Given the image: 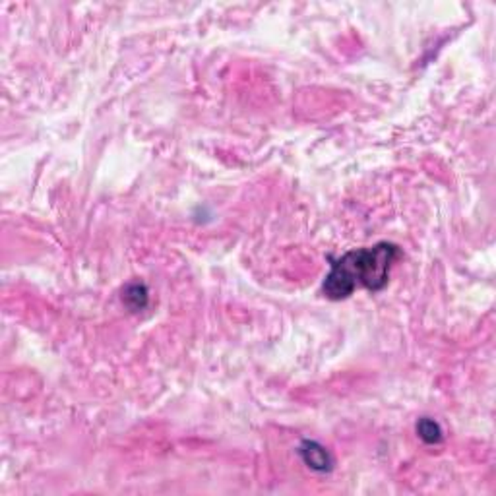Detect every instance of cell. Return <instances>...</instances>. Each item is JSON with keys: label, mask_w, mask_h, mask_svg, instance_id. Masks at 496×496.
I'll return each instance as SVG.
<instances>
[{"label": "cell", "mask_w": 496, "mask_h": 496, "mask_svg": "<svg viewBox=\"0 0 496 496\" xmlns=\"http://www.w3.org/2000/svg\"><path fill=\"white\" fill-rule=\"evenodd\" d=\"M401 250L394 243H378L374 247L355 248L332 264L322 285L324 295L332 301L351 297L355 289L380 291L388 285L390 270Z\"/></svg>", "instance_id": "6da1fadb"}, {"label": "cell", "mask_w": 496, "mask_h": 496, "mask_svg": "<svg viewBox=\"0 0 496 496\" xmlns=\"http://www.w3.org/2000/svg\"><path fill=\"white\" fill-rule=\"evenodd\" d=\"M301 458L308 467H313L316 471H328L332 467V458L330 453L324 450L320 444L316 442H304L299 448Z\"/></svg>", "instance_id": "7a4b0ae2"}, {"label": "cell", "mask_w": 496, "mask_h": 496, "mask_svg": "<svg viewBox=\"0 0 496 496\" xmlns=\"http://www.w3.org/2000/svg\"><path fill=\"white\" fill-rule=\"evenodd\" d=\"M417 432H419L422 442L427 444H438L442 440V431H440L438 422L432 421L429 417H422L421 421H419V425H417Z\"/></svg>", "instance_id": "3957f363"}, {"label": "cell", "mask_w": 496, "mask_h": 496, "mask_svg": "<svg viewBox=\"0 0 496 496\" xmlns=\"http://www.w3.org/2000/svg\"><path fill=\"white\" fill-rule=\"evenodd\" d=\"M124 301H126V304H130L134 311L144 308V306H146V301H148V291H146V287L140 285V283L128 285V289L124 293Z\"/></svg>", "instance_id": "277c9868"}]
</instances>
